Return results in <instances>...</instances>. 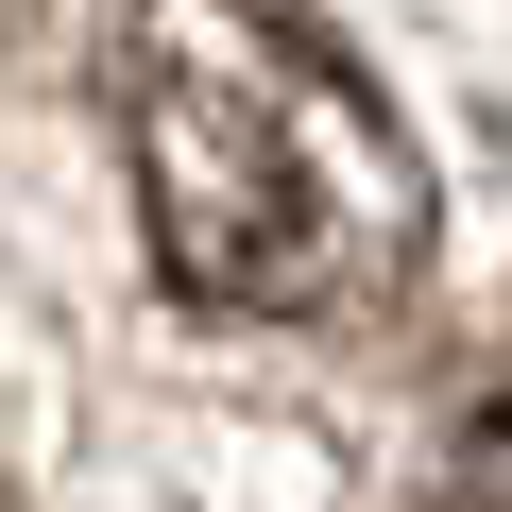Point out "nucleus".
<instances>
[{"label":"nucleus","mask_w":512,"mask_h":512,"mask_svg":"<svg viewBox=\"0 0 512 512\" xmlns=\"http://www.w3.org/2000/svg\"><path fill=\"white\" fill-rule=\"evenodd\" d=\"M427 495H444V512H512V359H495V376L444 410V461H427Z\"/></svg>","instance_id":"2"},{"label":"nucleus","mask_w":512,"mask_h":512,"mask_svg":"<svg viewBox=\"0 0 512 512\" xmlns=\"http://www.w3.org/2000/svg\"><path fill=\"white\" fill-rule=\"evenodd\" d=\"M120 154L154 274L222 325H342L427 256V154L359 86V52L291 0H137Z\"/></svg>","instance_id":"1"}]
</instances>
